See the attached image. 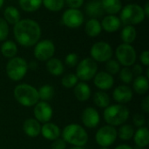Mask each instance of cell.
<instances>
[{
	"label": "cell",
	"mask_w": 149,
	"mask_h": 149,
	"mask_svg": "<svg viewBox=\"0 0 149 149\" xmlns=\"http://www.w3.org/2000/svg\"><path fill=\"white\" fill-rule=\"evenodd\" d=\"M41 27L31 18L20 19L13 27V35L17 44L24 47L34 46L41 38Z\"/></svg>",
	"instance_id": "6da1fadb"
},
{
	"label": "cell",
	"mask_w": 149,
	"mask_h": 149,
	"mask_svg": "<svg viewBox=\"0 0 149 149\" xmlns=\"http://www.w3.org/2000/svg\"><path fill=\"white\" fill-rule=\"evenodd\" d=\"M13 96L18 104L25 107H34L39 101L38 89L26 83L19 84L15 86Z\"/></svg>",
	"instance_id": "7a4b0ae2"
},
{
	"label": "cell",
	"mask_w": 149,
	"mask_h": 149,
	"mask_svg": "<svg viewBox=\"0 0 149 149\" xmlns=\"http://www.w3.org/2000/svg\"><path fill=\"white\" fill-rule=\"evenodd\" d=\"M61 136L66 143L81 148L87 143L89 139L86 130L82 126L75 123L65 127L61 132Z\"/></svg>",
	"instance_id": "3957f363"
},
{
	"label": "cell",
	"mask_w": 149,
	"mask_h": 149,
	"mask_svg": "<svg viewBox=\"0 0 149 149\" xmlns=\"http://www.w3.org/2000/svg\"><path fill=\"white\" fill-rule=\"evenodd\" d=\"M130 115L128 107L121 104L109 105L103 113L104 120L112 127H120L126 123Z\"/></svg>",
	"instance_id": "277c9868"
},
{
	"label": "cell",
	"mask_w": 149,
	"mask_h": 149,
	"mask_svg": "<svg viewBox=\"0 0 149 149\" xmlns=\"http://www.w3.org/2000/svg\"><path fill=\"white\" fill-rule=\"evenodd\" d=\"M146 18L143 8L137 3H129L122 7L120 19L125 25H134L142 23Z\"/></svg>",
	"instance_id": "5b68a950"
},
{
	"label": "cell",
	"mask_w": 149,
	"mask_h": 149,
	"mask_svg": "<svg viewBox=\"0 0 149 149\" xmlns=\"http://www.w3.org/2000/svg\"><path fill=\"white\" fill-rule=\"evenodd\" d=\"M5 71L10 79L15 82L20 81L25 77L28 72V63L24 58L16 56L9 59Z\"/></svg>",
	"instance_id": "8992f818"
},
{
	"label": "cell",
	"mask_w": 149,
	"mask_h": 149,
	"mask_svg": "<svg viewBox=\"0 0 149 149\" xmlns=\"http://www.w3.org/2000/svg\"><path fill=\"white\" fill-rule=\"evenodd\" d=\"M98 72V65L91 58H86L79 61L76 65V76L81 81H89Z\"/></svg>",
	"instance_id": "52a82bcc"
},
{
	"label": "cell",
	"mask_w": 149,
	"mask_h": 149,
	"mask_svg": "<svg viewBox=\"0 0 149 149\" xmlns=\"http://www.w3.org/2000/svg\"><path fill=\"white\" fill-rule=\"evenodd\" d=\"M115 56L117 58L116 60L124 67L132 66L135 64L137 59V53L134 46L125 43L117 46L115 50Z\"/></svg>",
	"instance_id": "ba28073f"
},
{
	"label": "cell",
	"mask_w": 149,
	"mask_h": 149,
	"mask_svg": "<svg viewBox=\"0 0 149 149\" xmlns=\"http://www.w3.org/2000/svg\"><path fill=\"white\" fill-rule=\"evenodd\" d=\"M113 54V50L110 44L105 41H99L94 43L90 50L91 58L95 62L106 63L112 58Z\"/></svg>",
	"instance_id": "9c48e42d"
},
{
	"label": "cell",
	"mask_w": 149,
	"mask_h": 149,
	"mask_svg": "<svg viewBox=\"0 0 149 149\" xmlns=\"http://www.w3.org/2000/svg\"><path fill=\"white\" fill-rule=\"evenodd\" d=\"M54 53H55V45L50 39L39 40L34 45L33 54L35 58L38 61L46 62L50 58H53Z\"/></svg>",
	"instance_id": "30bf717a"
},
{
	"label": "cell",
	"mask_w": 149,
	"mask_h": 149,
	"mask_svg": "<svg viewBox=\"0 0 149 149\" xmlns=\"http://www.w3.org/2000/svg\"><path fill=\"white\" fill-rule=\"evenodd\" d=\"M117 138V129L109 125L100 127L95 134V141L101 148H109L115 142Z\"/></svg>",
	"instance_id": "8fae6325"
},
{
	"label": "cell",
	"mask_w": 149,
	"mask_h": 149,
	"mask_svg": "<svg viewBox=\"0 0 149 149\" xmlns=\"http://www.w3.org/2000/svg\"><path fill=\"white\" fill-rule=\"evenodd\" d=\"M85 16L79 9H67L64 11L61 21L64 25L71 29H76L81 26L84 23Z\"/></svg>",
	"instance_id": "7c38bea8"
},
{
	"label": "cell",
	"mask_w": 149,
	"mask_h": 149,
	"mask_svg": "<svg viewBox=\"0 0 149 149\" xmlns=\"http://www.w3.org/2000/svg\"><path fill=\"white\" fill-rule=\"evenodd\" d=\"M33 114L35 119L39 123H47L52 118L53 110L51 105L45 101H38L33 108Z\"/></svg>",
	"instance_id": "4fadbf2b"
},
{
	"label": "cell",
	"mask_w": 149,
	"mask_h": 149,
	"mask_svg": "<svg viewBox=\"0 0 149 149\" xmlns=\"http://www.w3.org/2000/svg\"><path fill=\"white\" fill-rule=\"evenodd\" d=\"M81 120L86 127L92 129L99 126L100 122V116L99 112L95 108L92 107H88L86 109H84V111L82 112Z\"/></svg>",
	"instance_id": "5bb4252c"
},
{
	"label": "cell",
	"mask_w": 149,
	"mask_h": 149,
	"mask_svg": "<svg viewBox=\"0 0 149 149\" xmlns=\"http://www.w3.org/2000/svg\"><path fill=\"white\" fill-rule=\"evenodd\" d=\"M134 92L127 85H120L113 92V98L117 104L125 105L133 100Z\"/></svg>",
	"instance_id": "9a60e30c"
},
{
	"label": "cell",
	"mask_w": 149,
	"mask_h": 149,
	"mask_svg": "<svg viewBox=\"0 0 149 149\" xmlns=\"http://www.w3.org/2000/svg\"><path fill=\"white\" fill-rule=\"evenodd\" d=\"M93 83L100 91H107L113 86L114 79L113 75L105 71H101L97 72L93 77Z\"/></svg>",
	"instance_id": "2e32d148"
},
{
	"label": "cell",
	"mask_w": 149,
	"mask_h": 149,
	"mask_svg": "<svg viewBox=\"0 0 149 149\" xmlns=\"http://www.w3.org/2000/svg\"><path fill=\"white\" fill-rule=\"evenodd\" d=\"M41 135L47 141H53L61 136V131L58 126L54 123L47 122L41 126Z\"/></svg>",
	"instance_id": "e0dca14e"
},
{
	"label": "cell",
	"mask_w": 149,
	"mask_h": 149,
	"mask_svg": "<svg viewBox=\"0 0 149 149\" xmlns=\"http://www.w3.org/2000/svg\"><path fill=\"white\" fill-rule=\"evenodd\" d=\"M101 28L107 32L112 33L120 30L121 26V21L116 15H107L100 22Z\"/></svg>",
	"instance_id": "ac0fdd59"
},
{
	"label": "cell",
	"mask_w": 149,
	"mask_h": 149,
	"mask_svg": "<svg viewBox=\"0 0 149 149\" xmlns=\"http://www.w3.org/2000/svg\"><path fill=\"white\" fill-rule=\"evenodd\" d=\"M23 130L28 137L36 138L40 134L41 125L35 118H29L24 121Z\"/></svg>",
	"instance_id": "d6986e66"
},
{
	"label": "cell",
	"mask_w": 149,
	"mask_h": 149,
	"mask_svg": "<svg viewBox=\"0 0 149 149\" xmlns=\"http://www.w3.org/2000/svg\"><path fill=\"white\" fill-rule=\"evenodd\" d=\"M73 93L75 98L80 102H86L91 98L92 90L88 84L84 81L78 82V84L73 87Z\"/></svg>",
	"instance_id": "ffe728a7"
},
{
	"label": "cell",
	"mask_w": 149,
	"mask_h": 149,
	"mask_svg": "<svg viewBox=\"0 0 149 149\" xmlns=\"http://www.w3.org/2000/svg\"><path fill=\"white\" fill-rule=\"evenodd\" d=\"M85 11L87 16L91 17L92 18H96V19H98L99 17H102L105 14L100 0L89 1L85 7Z\"/></svg>",
	"instance_id": "44dd1931"
},
{
	"label": "cell",
	"mask_w": 149,
	"mask_h": 149,
	"mask_svg": "<svg viewBox=\"0 0 149 149\" xmlns=\"http://www.w3.org/2000/svg\"><path fill=\"white\" fill-rule=\"evenodd\" d=\"M134 141L135 146L147 148L149 145V131L147 127H139L134 134Z\"/></svg>",
	"instance_id": "7402d4cb"
},
{
	"label": "cell",
	"mask_w": 149,
	"mask_h": 149,
	"mask_svg": "<svg viewBox=\"0 0 149 149\" xmlns=\"http://www.w3.org/2000/svg\"><path fill=\"white\" fill-rule=\"evenodd\" d=\"M45 66L47 72L55 77L62 75L65 71V65L63 62L56 58H52L49 60H47Z\"/></svg>",
	"instance_id": "603a6c76"
},
{
	"label": "cell",
	"mask_w": 149,
	"mask_h": 149,
	"mask_svg": "<svg viewBox=\"0 0 149 149\" xmlns=\"http://www.w3.org/2000/svg\"><path fill=\"white\" fill-rule=\"evenodd\" d=\"M133 89L139 95L146 94L149 89L148 79L144 75L137 76L133 80Z\"/></svg>",
	"instance_id": "cb8c5ba5"
},
{
	"label": "cell",
	"mask_w": 149,
	"mask_h": 149,
	"mask_svg": "<svg viewBox=\"0 0 149 149\" xmlns=\"http://www.w3.org/2000/svg\"><path fill=\"white\" fill-rule=\"evenodd\" d=\"M103 10L107 15H116L122 9L121 0H100Z\"/></svg>",
	"instance_id": "d4e9b609"
},
{
	"label": "cell",
	"mask_w": 149,
	"mask_h": 149,
	"mask_svg": "<svg viewBox=\"0 0 149 149\" xmlns=\"http://www.w3.org/2000/svg\"><path fill=\"white\" fill-rule=\"evenodd\" d=\"M85 31L86 33L87 36L91 37V38H96L98 37L101 31H102V28H101V24L100 22L96 19V18H91L89 19L85 25Z\"/></svg>",
	"instance_id": "484cf974"
},
{
	"label": "cell",
	"mask_w": 149,
	"mask_h": 149,
	"mask_svg": "<svg viewBox=\"0 0 149 149\" xmlns=\"http://www.w3.org/2000/svg\"><path fill=\"white\" fill-rule=\"evenodd\" d=\"M0 52H1L2 55L4 58H7L10 59V58H12L16 57L18 50H17V44L14 41H12V40H5L1 45Z\"/></svg>",
	"instance_id": "4316f807"
},
{
	"label": "cell",
	"mask_w": 149,
	"mask_h": 149,
	"mask_svg": "<svg viewBox=\"0 0 149 149\" xmlns=\"http://www.w3.org/2000/svg\"><path fill=\"white\" fill-rule=\"evenodd\" d=\"M3 19L8 23V24L14 25L21 19V15L16 7L8 6L3 10Z\"/></svg>",
	"instance_id": "83f0119b"
},
{
	"label": "cell",
	"mask_w": 149,
	"mask_h": 149,
	"mask_svg": "<svg viewBox=\"0 0 149 149\" xmlns=\"http://www.w3.org/2000/svg\"><path fill=\"white\" fill-rule=\"evenodd\" d=\"M120 38L123 43L131 45L137 38V31L134 25H125L120 33Z\"/></svg>",
	"instance_id": "f1b7e54d"
},
{
	"label": "cell",
	"mask_w": 149,
	"mask_h": 149,
	"mask_svg": "<svg viewBox=\"0 0 149 149\" xmlns=\"http://www.w3.org/2000/svg\"><path fill=\"white\" fill-rule=\"evenodd\" d=\"M93 102L96 107L105 109L110 105L111 99L105 91H99L96 92L93 95Z\"/></svg>",
	"instance_id": "f546056e"
},
{
	"label": "cell",
	"mask_w": 149,
	"mask_h": 149,
	"mask_svg": "<svg viewBox=\"0 0 149 149\" xmlns=\"http://www.w3.org/2000/svg\"><path fill=\"white\" fill-rule=\"evenodd\" d=\"M20 8L26 12L37 11L42 5V0H18Z\"/></svg>",
	"instance_id": "4dcf8cb0"
},
{
	"label": "cell",
	"mask_w": 149,
	"mask_h": 149,
	"mask_svg": "<svg viewBox=\"0 0 149 149\" xmlns=\"http://www.w3.org/2000/svg\"><path fill=\"white\" fill-rule=\"evenodd\" d=\"M38 93L39 100L48 102L53 98L55 91H54V88H53L52 86H51V85H43L38 90Z\"/></svg>",
	"instance_id": "1f68e13d"
},
{
	"label": "cell",
	"mask_w": 149,
	"mask_h": 149,
	"mask_svg": "<svg viewBox=\"0 0 149 149\" xmlns=\"http://www.w3.org/2000/svg\"><path fill=\"white\" fill-rule=\"evenodd\" d=\"M134 128L132 125L129 124H123L120 126V129L117 131L118 133V137L122 140V141H130L134 134Z\"/></svg>",
	"instance_id": "d6a6232c"
},
{
	"label": "cell",
	"mask_w": 149,
	"mask_h": 149,
	"mask_svg": "<svg viewBox=\"0 0 149 149\" xmlns=\"http://www.w3.org/2000/svg\"><path fill=\"white\" fill-rule=\"evenodd\" d=\"M42 4L50 11L58 12L65 6V0H42Z\"/></svg>",
	"instance_id": "836d02e7"
},
{
	"label": "cell",
	"mask_w": 149,
	"mask_h": 149,
	"mask_svg": "<svg viewBox=\"0 0 149 149\" xmlns=\"http://www.w3.org/2000/svg\"><path fill=\"white\" fill-rule=\"evenodd\" d=\"M79 82V79L75 73H67L61 79V85L67 89L73 88Z\"/></svg>",
	"instance_id": "e575fe53"
},
{
	"label": "cell",
	"mask_w": 149,
	"mask_h": 149,
	"mask_svg": "<svg viewBox=\"0 0 149 149\" xmlns=\"http://www.w3.org/2000/svg\"><path fill=\"white\" fill-rule=\"evenodd\" d=\"M106 72H108L111 75H115L118 74L120 71V65L116 59H109L108 61L106 62Z\"/></svg>",
	"instance_id": "d590c367"
},
{
	"label": "cell",
	"mask_w": 149,
	"mask_h": 149,
	"mask_svg": "<svg viewBox=\"0 0 149 149\" xmlns=\"http://www.w3.org/2000/svg\"><path fill=\"white\" fill-rule=\"evenodd\" d=\"M119 74L120 80L126 85L132 83L134 80V74L129 67H123L122 69H120Z\"/></svg>",
	"instance_id": "8d00e7d4"
},
{
	"label": "cell",
	"mask_w": 149,
	"mask_h": 149,
	"mask_svg": "<svg viewBox=\"0 0 149 149\" xmlns=\"http://www.w3.org/2000/svg\"><path fill=\"white\" fill-rule=\"evenodd\" d=\"M9 24L3 18L0 17V42L7 40V38L9 36Z\"/></svg>",
	"instance_id": "74e56055"
},
{
	"label": "cell",
	"mask_w": 149,
	"mask_h": 149,
	"mask_svg": "<svg viewBox=\"0 0 149 149\" xmlns=\"http://www.w3.org/2000/svg\"><path fill=\"white\" fill-rule=\"evenodd\" d=\"M65 63L68 67H75L79 63V56L77 53L70 52L65 58Z\"/></svg>",
	"instance_id": "f35d334b"
},
{
	"label": "cell",
	"mask_w": 149,
	"mask_h": 149,
	"mask_svg": "<svg viewBox=\"0 0 149 149\" xmlns=\"http://www.w3.org/2000/svg\"><path fill=\"white\" fill-rule=\"evenodd\" d=\"M133 123L135 127H145L146 124V118L143 114L141 113H136L133 116Z\"/></svg>",
	"instance_id": "ab89813d"
},
{
	"label": "cell",
	"mask_w": 149,
	"mask_h": 149,
	"mask_svg": "<svg viewBox=\"0 0 149 149\" xmlns=\"http://www.w3.org/2000/svg\"><path fill=\"white\" fill-rule=\"evenodd\" d=\"M85 0H65V3L71 9H79L84 4Z\"/></svg>",
	"instance_id": "60d3db41"
},
{
	"label": "cell",
	"mask_w": 149,
	"mask_h": 149,
	"mask_svg": "<svg viewBox=\"0 0 149 149\" xmlns=\"http://www.w3.org/2000/svg\"><path fill=\"white\" fill-rule=\"evenodd\" d=\"M66 144L67 143L62 138H58L52 141L51 149H65Z\"/></svg>",
	"instance_id": "b9f144b4"
},
{
	"label": "cell",
	"mask_w": 149,
	"mask_h": 149,
	"mask_svg": "<svg viewBox=\"0 0 149 149\" xmlns=\"http://www.w3.org/2000/svg\"><path fill=\"white\" fill-rule=\"evenodd\" d=\"M140 61L141 62V64L147 67H148L149 65V52L148 51H143L141 55H140Z\"/></svg>",
	"instance_id": "7bdbcfd3"
},
{
	"label": "cell",
	"mask_w": 149,
	"mask_h": 149,
	"mask_svg": "<svg viewBox=\"0 0 149 149\" xmlns=\"http://www.w3.org/2000/svg\"><path fill=\"white\" fill-rule=\"evenodd\" d=\"M133 68L131 69L132 70V72L134 74V76L135 75L136 77L137 76H141V75H143V67L139 65V64H134L132 65Z\"/></svg>",
	"instance_id": "ee69618b"
},
{
	"label": "cell",
	"mask_w": 149,
	"mask_h": 149,
	"mask_svg": "<svg viewBox=\"0 0 149 149\" xmlns=\"http://www.w3.org/2000/svg\"><path fill=\"white\" fill-rule=\"evenodd\" d=\"M141 109L145 113H149V96H146L141 102Z\"/></svg>",
	"instance_id": "f6af8a7d"
},
{
	"label": "cell",
	"mask_w": 149,
	"mask_h": 149,
	"mask_svg": "<svg viewBox=\"0 0 149 149\" xmlns=\"http://www.w3.org/2000/svg\"><path fill=\"white\" fill-rule=\"evenodd\" d=\"M38 68V65L36 61H31L30 63H28V69H31L32 71H35Z\"/></svg>",
	"instance_id": "bcb514c9"
},
{
	"label": "cell",
	"mask_w": 149,
	"mask_h": 149,
	"mask_svg": "<svg viewBox=\"0 0 149 149\" xmlns=\"http://www.w3.org/2000/svg\"><path fill=\"white\" fill-rule=\"evenodd\" d=\"M143 10H144V13H145V16L146 17H149V2H147L144 8H143Z\"/></svg>",
	"instance_id": "7dc6e473"
},
{
	"label": "cell",
	"mask_w": 149,
	"mask_h": 149,
	"mask_svg": "<svg viewBox=\"0 0 149 149\" xmlns=\"http://www.w3.org/2000/svg\"><path fill=\"white\" fill-rule=\"evenodd\" d=\"M114 149H134V148H132L131 146H128L127 144H121V145H119L118 147H116Z\"/></svg>",
	"instance_id": "c3c4849f"
},
{
	"label": "cell",
	"mask_w": 149,
	"mask_h": 149,
	"mask_svg": "<svg viewBox=\"0 0 149 149\" xmlns=\"http://www.w3.org/2000/svg\"><path fill=\"white\" fill-rule=\"evenodd\" d=\"M3 3H4V0H0V9L3 7Z\"/></svg>",
	"instance_id": "681fc988"
},
{
	"label": "cell",
	"mask_w": 149,
	"mask_h": 149,
	"mask_svg": "<svg viewBox=\"0 0 149 149\" xmlns=\"http://www.w3.org/2000/svg\"><path fill=\"white\" fill-rule=\"evenodd\" d=\"M69 149H84L83 148H81V147H72V148H69Z\"/></svg>",
	"instance_id": "f907efd6"
},
{
	"label": "cell",
	"mask_w": 149,
	"mask_h": 149,
	"mask_svg": "<svg viewBox=\"0 0 149 149\" xmlns=\"http://www.w3.org/2000/svg\"><path fill=\"white\" fill-rule=\"evenodd\" d=\"M134 149H146L145 148H141V147H137V146H135V148Z\"/></svg>",
	"instance_id": "816d5d0a"
},
{
	"label": "cell",
	"mask_w": 149,
	"mask_h": 149,
	"mask_svg": "<svg viewBox=\"0 0 149 149\" xmlns=\"http://www.w3.org/2000/svg\"><path fill=\"white\" fill-rule=\"evenodd\" d=\"M100 149H109V148H101Z\"/></svg>",
	"instance_id": "f5cc1de1"
}]
</instances>
